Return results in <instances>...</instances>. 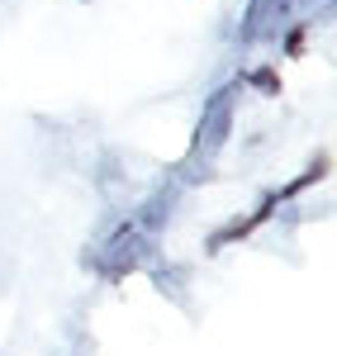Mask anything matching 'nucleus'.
<instances>
[{
    "label": "nucleus",
    "instance_id": "nucleus-1",
    "mask_svg": "<svg viewBox=\"0 0 337 356\" xmlns=\"http://www.w3.org/2000/svg\"><path fill=\"white\" fill-rule=\"evenodd\" d=\"M252 81L261 86V90H271V95H276V90H281V81H276V72H271V67H261V72H256Z\"/></svg>",
    "mask_w": 337,
    "mask_h": 356
}]
</instances>
